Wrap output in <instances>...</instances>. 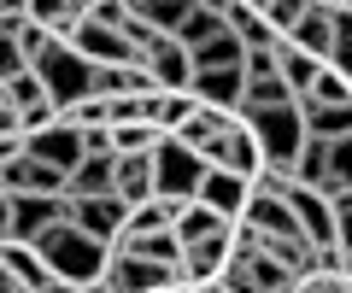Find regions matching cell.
I'll return each mask as SVG.
<instances>
[{
  "mask_svg": "<svg viewBox=\"0 0 352 293\" xmlns=\"http://www.w3.org/2000/svg\"><path fill=\"white\" fill-rule=\"evenodd\" d=\"M36 258L47 264L53 281H71V288H100L106 264H112V246L88 241L82 229H71V223H59V229H47L36 241Z\"/></svg>",
  "mask_w": 352,
  "mask_h": 293,
  "instance_id": "1",
  "label": "cell"
},
{
  "mask_svg": "<svg viewBox=\"0 0 352 293\" xmlns=\"http://www.w3.org/2000/svg\"><path fill=\"white\" fill-rule=\"evenodd\" d=\"M241 124H247V135L258 141L264 176H294V159H300V147H305L300 106H276V112H247Z\"/></svg>",
  "mask_w": 352,
  "mask_h": 293,
  "instance_id": "2",
  "label": "cell"
},
{
  "mask_svg": "<svg viewBox=\"0 0 352 293\" xmlns=\"http://www.w3.org/2000/svg\"><path fill=\"white\" fill-rule=\"evenodd\" d=\"M300 281L276 264V258H264L258 246L247 241V229H235V253H229L223 276H217V293H294Z\"/></svg>",
  "mask_w": 352,
  "mask_h": 293,
  "instance_id": "3",
  "label": "cell"
},
{
  "mask_svg": "<svg viewBox=\"0 0 352 293\" xmlns=\"http://www.w3.org/2000/svg\"><path fill=\"white\" fill-rule=\"evenodd\" d=\"M30 71H36V82H41V94H47L53 112H71L76 100H88V82H94V71H88L65 41H47V53H41Z\"/></svg>",
  "mask_w": 352,
  "mask_h": 293,
  "instance_id": "4",
  "label": "cell"
},
{
  "mask_svg": "<svg viewBox=\"0 0 352 293\" xmlns=\"http://www.w3.org/2000/svg\"><path fill=\"white\" fill-rule=\"evenodd\" d=\"M200 176H206V165L188 153V147H182V141L164 135L159 147H153V194H159V200L188 205V200H194V188H200Z\"/></svg>",
  "mask_w": 352,
  "mask_h": 293,
  "instance_id": "5",
  "label": "cell"
},
{
  "mask_svg": "<svg viewBox=\"0 0 352 293\" xmlns=\"http://www.w3.org/2000/svg\"><path fill=\"white\" fill-rule=\"evenodd\" d=\"M141 71L153 77V89H159V94H188V82H194L188 47H182L176 36H159V41H147V47H141Z\"/></svg>",
  "mask_w": 352,
  "mask_h": 293,
  "instance_id": "6",
  "label": "cell"
},
{
  "mask_svg": "<svg viewBox=\"0 0 352 293\" xmlns=\"http://www.w3.org/2000/svg\"><path fill=\"white\" fill-rule=\"evenodd\" d=\"M229 253H235V229L212 235V241L182 246V258H176V281H182V288H217V276H223Z\"/></svg>",
  "mask_w": 352,
  "mask_h": 293,
  "instance_id": "7",
  "label": "cell"
},
{
  "mask_svg": "<svg viewBox=\"0 0 352 293\" xmlns=\"http://www.w3.org/2000/svg\"><path fill=\"white\" fill-rule=\"evenodd\" d=\"M24 153L36 159V165H47V170H59V176H71L76 165H82V129H71V124H47L41 135H24Z\"/></svg>",
  "mask_w": 352,
  "mask_h": 293,
  "instance_id": "8",
  "label": "cell"
},
{
  "mask_svg": "<svg viewBox=\"0 0 352 293\" xmlns=\"http://www.w3.org/2000/svg\"><path fill=\"white\" fill-rule=\"evenodd\" d=\"M65 223H71V229H82L88 241H100V246H118V235H124V205L112 200V194H106V200H65Z\"/></svg>",
  "mask_w": 352,
  "mask_h": 293,
  "instance_id": "9",
  "label": "cell"
},
{
  "mask_svg": "<svg viewBox=\"0 0 352 293\" xmlns=\"http://www.w3.org/2000/svg\"><path fill=\"white\" fill-rule=\"evenodd\" d=\"M282 47H294V53H305V59L329 65V47H335V18H329V0H305V6H300V24L288 30V41H282Z\"/></svg>",
  "mask_w": 352,
  "mask_h": 293,
  "instance_id": "10",
  "label": "cell"
},
{
  "mask_svg": "<svg viewBox=\"0 0 352 293\" xmlns=\"http://www.w3.org/2000/svg\"><path fill=\"white\" fill-rule=\"evenodd\" d=\"M206 170H223V176H241V182H258L264 176V159H258V141L247 135V124H235L212 153H206Z\"/></svg>",
  "mask_w": 352,
  "mask_h": 293,
  "instance_id": "11",
  "label": "cell"
},
{
  "mask_svg": "<svg viewBox=\"0 0 352 293\" xmlns=\"http://www.w3.org/2000/svg\"><path fill=\"white\" fill-rule=\"evenodd\" d=\"M100 288L106 293H164V288H176V276L164 264H141V258H129V253H112Z\"/></svg>",
  "mask_w": 352,
  "mask_h": 293,
  "instance_id": "12",
  "label": "cell"
},
{
  "mask_svg": "<svg viewBox=\"0 0 352 293\" xmlns=\"http://www.w3.org/2000/svg\"><path fill=\"white\" fill-rule=\"evenodd\" d=\"M24 18L47 41H71L76 30L88 24V0H24Z\"/></svg>",
  "mask_w": 352,
  "mask_h": 293,
  "instance_id": "13",
  "label": "cell"
},
{
  "mask_svg": "<svg viewBox=\"0 0 352 293\" xmlns=\"http://www.w3.org/2000/svg\"><path fill=\"white\" fill-rule=\"evenodd\" d=\"M247 194H252V182L223 176V170H206V176H200V188H194V205L217 211L223 223H241V211H247Z\"/></svg>",
  "mask_w": 352,
  "mask_h": 293,
  "instance_id": "14",
  "label": "cell"
},
{
  "mask_svg": "<svg viewBox=\"0 0 352 293\" xmlns=\"http://www.w3.org/2000/svg\"><path fill=\"white\" fill-rule=\"evenodd\" d=\"M65 200H41V194H30V200H12V241H24V246H36L47 229H59L65 223Z\"/></svg>",
  "mask_w": 352,
  "mask_h": 293,
  "instance_id": "15",
  "label": "cell"
},
{
  "mask_svg": "<svg viewBox=\"0 0 352 293\" xmlns=\"http://www.w3.org/2000/svg\"><path fill=\"white\" fill-rule=\"evenodd\" d=\"M112 200L124 205V211H135V205L159 200V194H153V153H135V159H112Z\"/></svg>",
  "mask_w": 352,
  "mask_h": 293,
  "instance_id": "16",
  "label": "cell"
},
{
  "mask_svg": "<svg viewBox=\"0 0 352 293\" xmlns=\"http://www.w3.org/2000/svg\"><path fill=\"white\" fill-rule=\"evenodd\" d=\"M300 124H305V141H346L352 135V106H300Z\"/></svg>",
  "mask_w": 352,
  "mask_h": 293,
  "instance_id": "17",
  "label": "cell"
},
{
  "mask_svg": "<svg viewBox=\"0 0 352 293\" xmlns=\"http://www.w3.org/2000/svg\"><path fill=\"white\" fill-rule=\"evenodd\" d=\"M0 264L12 270V281H18L24 293H41V288L53 281V276H47V264L36 258V246H24V241H6V246H0Z\"/></svg>",
  "mask_w": 352,
  "mask_h": 293,
  "instance_id": "18",
  "label": "cell"
},
{
  "mask_svg": "<svg viewBox=\"0 0 352 293\" xmlns=\"http://www.w3.org/2000/svg\"><path fill=\"white\" fill-rule=\"evenodd\" d=\"M112 194V159H82L65 176V200H106Z\"/></svg>",
  "mask_w": 352,
  "mask_h": 293,
  "instance_id": "19",
  "label": "cell"
},
{
  "mask_svg": "<svg viewBox=\"0 0 352 293\" xmlns=\"http://www.w3.org/2000/svg\"><path fill=\"white\" fill-rule=\"evenodd\" d=\"M241 59H247V47H241L235 36H212L206 47H194L188 53V65H194V77H206V71H241Z\"/></svg>",
  "mask_w": 352,
  "mask_h": 293,
  "instance_id": "20",
  "label": "cell"
},
{
  "mask_svg": "<svg viewBox=\"0 0 352 293\" xmlns=\"http://www.w3.org/2000/svg\"><path fill=\"white\" fill-rule=\"evenodd\" d=\"M188 6H194V0H129V12H135L153 36H176L182 18H188Z\"/></svg>",
  "mask_w": 352,
  "mask_h": 293,
  "instance_id": "21",
  "label": "cell"
},
{
  "mask_svg": "<svg viewBox=\"0 0 352 293\" xmlns=\"http://www.w3.org/2000/svg\"><path fill=\"white\" fill-rule=\"evenodd\" d=\"M223 229H235V223H223L217 211H206V205H182V217H176V246H194V241H212V235H223Z\"/></svg>",
  "mask_w": 352,
  "mask_h": 293,
  "instance_id": "22",
  "label": "cell"
},
{
  "mask_svg": "<svg viewBox=\"0 0 352 293\" xmlns=\"http://www.w3.org/2000/svg\"><path fill=\"white\" fill-rule=\"evenodd\" d=\"M212 36H223V12H217V6H206V0H194L188 18H182V30H176V41L194 53V47H206Z\"/></svg>",
  "mask_w": 352,
  "mask_h": 293,
  "instance_id": "23",
  "label": "cell"
},
{
  "mask_svg": "<svg viewBox=\"0 0 352 293\" xmlns=\"http://www.w3.org/2000/svg\"><path fill=\"white\" fill-rule=\"evenodd\" d=\"M317 71H323L317 59H305V53H294V47H276V77H282V89L294 94V106L305 100V89H311Z\"/></svg>",
  "mask_w": 352,
  "mask_h": 293,
  "instance_id": "24",
  "label": "cell"
},
{
  "mask_svg": "<svg viewBox=\"0 0 352 293\" xmlns=\"http://www.w3.org/2000/svg\"><path fill=\"white\" fill-rule=\"evenodd\" d=\"M329 18H335V47H329V71L340 82H352V6H335L329 0Z\"/></svg>",
  "mask_w": 352,
  "mask_h": 293,
  "instance_id": "25",
  "label": "cell"
},
{
  "mask_svg": "<svg viewBox=\"0 0 352 293\" xmlns=\"http://www.w3.org/2000/svg\"><path fill=\"white\" fill-rule=\"evenodd\" d=\"M159 129H147V124H118L112 129V159H135V153H153L159 147Z\"/></svg>",
  "mask_w": 352,
  "mask_h": 293,
  "instance_id": "26",
  "label": "cell"
},
{
  "mask_svg": "<svg viewBox=\"0 0 352 293\" xmlns=\"http://www.w3.org/2000/svg\"><path fill=\"white\" fill-rule=\"evenodd\" d=\"M300 106H352V82H340L335 71L323 65V71L311 77V89H305V100H300Z\"/></svg>",
  "mask_w": 352,
  "mask_h": 293,
  "instance_id": "27",
  "label": "cell"
},
{
  "mask_svg": "<svg viewBox=\"0 0 352 293\" xmlns=\"http://www.w3.org/2000/svg\"><path fill=\"white\" fill-rule=\"evenodd\" d=\"M335 194H352V135L329 141V200Z\"/></svg>",
  "mask_w": 352,
  "mask_h": 293,
  "instance_id": "28",
  "label": "cell"
},
{
  "mask_svg": "<svg viewBox=\"0 0 352 293\" xmlns=\"http://www.w3.org/2000/svg\"><path fill=\"white\" fill-rule=\"evenodd\" d=\"M6 94H12V106H18V124H24V112H36V106H47V94H41L36 71H18V77L6 82Z\"/></svg>",
  "mask_w": 352,
  "mask_h": 293,
  "instance_id": "29",
  "label": "cell"
},
{
  "mask_svg": "<svg viewBox=\"0 0 352 293\" xmlns=\"http://www.w3.org/2000/svg\"><path fill=\"white\" fill-rule=\"evenodd\" d=\"M329 211H335V253L352 258V194H335Z\"/></svg>",
  "mask_w": 352,
  "mask_h": 293,
  "instance_id": "30",
  "label": "cell"
},
{
  "mask_svg": "<svg viewBox=\"0 0 352 293\" xmlns=\"http://www.w3.org/2000/svg\"><path fill=\"white\" fill-rule=\"evenodd\" d=\"M0 141H18V106L6 94V82H0Z\"/></svg>",
  "mask_w": 352,
  "mask_h": 293,
  "instance_id": "31",
  "label": "cell"
},
{
  "mask_svg": "<svg viewBox=\"0 0 352 293\" xmlns=\"http://www.w3.org/2000/svg\"><path fill=\"white\" fill-rule=\"evenodd\" d=\"M12 241V200H6V194H0V246Z\"/></svg>",
  "mask_w": 352,
  "mask_h": 293,
  "instance_id": "32",
  "label": "cell"
},
{
  "mask_svg": "<svg viewBox=\"0 0 352 293\" xmlns=\"http://www.w3.org/2000/svg\"><path fill=\"white\" fill-rule=\"evenodd\" d=\"M0 293H24V288L12 281V270H6V264H0Z\"/></svg>",
  "mask_w": 352,
  "mask_h": 293,
  "instance_id": "33",
  "label": "cell"
},
{
  "mask_svg": "<svg viewBox=\"0 0 352 293\" xmlns=\"http://www.w3.org/2000/svg\"><path fill=\"white\" fill-rule=\"evenodd\" d=\"M41 293H82V288H71V281H47Z\"/></svg>",
  "mask_w": 352,
  "mask_h": 293,
  "instance_id": "34",
  "label": "cell"
},
{
  "mask_svg": "<svg viewBox=\"0 0 352 293\" xmlns=\"http://www.w3.org/2000/svg\"><path fill=\"white\" fill-rule=\"evenodd\" d=\"M82 293H106V288H82Z\"/></svg>",
  "mask_w": 352,
  "mask_h": 293,
  "instance_id": "35",
  "label": "cell"
},
{
  "mask_svg": "<svg viewBox=\"0 0 352 293\" xmlns=\"http://www.w3.org/2000/svg\"><path fill=\"white\" fill-rule=\"evenodd\" d=\"M212 293H217V288H212Z\"/></svg>",
  "mask_w": 352,
  "mask_h": 293,
  "instance_id": "36",
  "label": "cell"
}]
</instances>
